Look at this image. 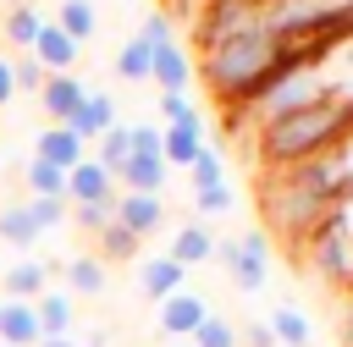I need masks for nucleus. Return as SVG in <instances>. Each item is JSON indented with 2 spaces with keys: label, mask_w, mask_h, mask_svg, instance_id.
<instances>
[{
  "label": "nucleus",
  "mask_w": 353,
  "mask_h": 347,
  "mask_svg": "<svg viewBox=\"0 0 353 347\" xmlns=\"http://www.w3.org/2000/svg\"><path fill=\"white\" fill-rule=\"evenodd\" d=\"M17 94V77H11V61H0V105H11Z\"/></svg>",
  "instance_id": "obj_39"
},
{
  "label": "nucleus",
  "mask_w": 353,
  "mask_h": 347,
  "mask_svg": "<svg viewBox=\"0 0 353 347\" xmlns=\"http://www.w3.org/2000/svg\"><path fill=\"white\" fill-rule=\"evenodd\" d=\"M165 220V209H160V198H149V193H116V226H127L138 242L154 231Z\"/></svg>",
  "instance_id": "obj_13"
},
{
  "label": "nucleus",
  "mask_w": 353,
  "mask_h": 347,
  "mask_svg": "<svg viewBox=\"0 0 353 347\" xmlns=\"http://www.w3.org/2000/svg\"><path fill=\"white\" fill-rule=\"evenodd\" d=\"M176 6H182V0H176Z\"/></svg>",
  "instance_id": "obj_43"
},
{
  "label": "nucleus",
  "mask_w": 353,
  "mask_h": 347,
  "mask_svg": "<svg viewBox=\"0 0 353 347\" xmlns=\"http://www.w3.org/2000/svg\"><path fill=\"white\" fill-rule=\"evenodd\" d=\"M325 94H331L325 66H320V61H303V66L281 72V77L248 105V116H254L259 127H270V121H281V116H292V110H303V105H314V99H325Z\"/></svg>",
  "instance_id": "obj_3"
},
{
  "label": "nucleus",
  "mask_w": 353,
  "mask_h": 347,
  "mask_svg": "<svg viewBox=\"0 0 353 347\" xmlns=\"http://www.w3.org/2000/svg\"><path fill=\"white\" fill-rule=\"evenodd\" d=\"M33 314H39V336H44V341H55V336L72 330V297H66V292H44V297L33 303Z\"/></svg>",
  "instance_id": "obj_22"
},
{
  "label": "nucleus",
  "mask_w": 353,
  "mask_h": 347,
  "mask_svg": "<svg viewBox=\"0 0 353 347\" xmlns=\"http://www.w3.org/2000/svg\"><path fill=\"white\" fill-rule=\"evenodd\" d=\"M116 176H121V193H149V198H154V193L165 187V160H160V154H132Z\"/></svg>",
  "instance_id": "obj_17"
},
{
  "label": "nucleus",
  "mask_w": 353,
  "mask_h": 347,
  "mask_svg": "<svg viewBox=\"0 0 353 347\" xmlns=\"http://www.w3.org/2000/svg\"><path fill=\"white\" fill-rule=\"evenodd\" d=\"M270 336H276L281 347H309V341H314V325H309L298 308H276V314H270Z\"/></svg>",
  "instance_id": "obj_27"
},
{
  "label": "nucleus",
  "mask_w": 353,
  "mask_h": 347,
  "mask_svg": "<svg viewBox=\"0 0 353 347\" xmlns=\"http://www.w3.org/2000/svg\"><path fill=\"white\" fill-rule=\"evenodd\" d=\"M149 77L160 83V94H182V88H188V77H193V61L176 50V39H165V44H149Z\"/></svg>",
  "instance_id": "obj_9"
},
{
  "label": "nucleus",
  "mask_w": 353,
  "mask_h": 347,
  "mask_svg": "<svg viewBox=\"0 0 353 347\" xmlns=\"http://www.w3.org/2000/svg\"><path fill=\"white\" fill-rule=\"evenodd\" d=\"M193 347H237V325L221 314H204V325L193 330Z\"/></svg>",
  "instance_id": "obj_31"
},
{
  "label": "nucleus",
  "mask_w": 353,
  "mask_h": 347,
  "mask_svg": "<svg viewBox=\"0 0 353 347\" xmlns=\"http://www.w3.org/2000/svg\"><path fill=\"white\" fill-rule=\"evenodd\" d=\"M0 237H6L11 248H33L44 231H39V220H33L28 204H11V209H0Z\"/></svg>",
  "instance_id": "obj_23"
},
{
  "label": "nucleus",
  "mask_w": 353,
  "mask_h": 347,
  "mask_svg": "<svg viewBox=\"0 0 353 347\" xmlns=\"http://www.w3.org/2000/svg\"><path fill=\"white\" fill-rule=\"evenodd\" d=\"M342 138H353V99L347 94H325V99H314V105L259 127L254 149H259V160L270 171H287V165H303V160L336 149Z\"/></svg>",
  "instance_id": "obj_2"
},
{
  "label": "nucleus",
  "mask_w": 353,
  "mask_h": 347,
  "mask_svg": "<svg viewBox=\"0 0 353 347\" xmlns=\"http://www.w3.org/2000/svg\"><path fill=\"white\" fill-rule=\"evenodd\" d=\"M39 28H44V17H39L33 6H17V11L6 17V39H11V44H22V50H33Z\"/></svg>",
  "instance_id": "obj_29"
},
{
  "label": "nucleus",
  "mask_w": 353,
  "mask_h": 347,
  "mask_svg": "<svg viewBox=\"0 0 353 347\" xmlns=\"http://www.w3.org/2000/svg\"><path fill=\"white\" fill-rule=\"evenodd\" d=\"M66 198L72 204H110L116 198V176L94 160H83L77 171H66Z\"/></svg>",
  "instance_id": "obj_10"
},
{
  "label": "nucleus",
  "mask_w": 353,
  "mask_h": 347,
  "mask_svg": "<svg viewBox=\"0 0 353 347\" xmlns=\"http://www.w3.org/2000/svg\"><path fill=\"white\" fill-rule=\"evenodd\" d=\"M116 72H121L127 83H143V77H149V44H143L138 33L121 44V55H116Z\"/></svg>",
  "instance_id": "obj_30"
},
{
  "label": "nucleus",
  "mask_w": 353,
  "mask_h": 347,
  "mask_svg": "<svg viewBox=\"0 0 353 347\" xmlns=\"http://www.w3.org/2000/svg\"><path fill=\"white\" fill-rule=\"evenodd\" d=\"M303 61H320V66H325L320 50L281 44V39H270L265 28H248V33H237V39L210 44L204 61H199V72H204V83H210L232 110H248L281 72H292V66H303Z\"/></svg>",
  "instance_id": "obj_1"
},
{
  "label": "nucleus",
  "mask_w": 353,
  "mask_h": 347,
  "mask_svg": "<svg viewBox=\"0 0 353 347\" xmlns=\"http://www.w3.org/2000/svg\"><path fill=\"white\" fill-rule=\"evenodd\" d=\"M303 242H309V264H314L325 281L353 286V231H347V220H342V204H336Z\"/></svg>",
  "instance_id": "obj_4"
},
{
  "label": "nucleus",
  "mask_w": 353,
  "mask_h": 347,
  "mask_svg": "<svg viewBox=\"0 0 353 347\" xmlns=\"http://www.w3.org/2000/svg\"><path fill=\"white\" fill-rule=\"evenodd\" d=\"M66 286L77 297H99L105 292V259H66Z\"/></svg>",
  "instance_id": "obj_26"
},
{
  "label": "nucleus",
  "mask_w": 353,
  "mask_h": 347,
  "mask_svg": "<svg viewBox=\"0 0 353 347\" xmlns=\"http://www.w3.org/2000/svg\"><path fill=\"white\" fill-rule=\"evenodd\" d=\"M28 209H33L39 231H50V226H61V220H66V198H33Z\"/></svg>",
  "instance_id": "obj_35"
},
{
  "label": "nucleus",
  "mask_w": 353,
  "mask_h": 347,
  "mask_svg": "<svg viewBox=\"0 0 353 347\" xmlns=\"http://www.w3.org/2000/svg\"><path fill=\"white\" fill-rule=\"evenodd\" d=\"M0 341L6 347H39V314L33 303H17V297H0Z\"/></svg>",
  "instance_id": "obj_14"
},
{
  "label": "nucleus",
  "mask_w": 353,
  "mask_h": 347,
  "mask_svg": "<svg viewBox=\"0 0 353 347\" xmlns=\"http://www.w3.org/2000/svg\"><path fill=\"white\" fill-rule=\"evenodd\" d=\"M342 347H353V303H347V314H342Z\"/></svg>",
  "instance_id": "obj_40"
},
{
  "label": "nucleus",
  "mask_w": 353,
  "mask_h": 347,
  "mask_svg": "<svg viewBox=\"0 0 353 347\" xmlns=\"http://www.w3.org/2000/svg\"><path fill=\"white\" fill-rule=\"evenodd\" d=\"M199 154H204V143H199L193 127H160V160H165V171H171V165L188 171Z\"/></svg>",
  "instance_id": "obj_19"
},
{
  "label": "nucleus",
  "mask_w": 353,
  "mask_h": 347,
  "mask_svg": "<svg viewBox=\"0 0 353 347\" xmlns=\"http://www.w3.org/2000/svg\"><path fill=\"white\" fill-rule=\"evenodd\" d=\"M39 160L55 165V171H77V165L88 160V143H83L77 132H66V127H44V132H39Z\"/></svg>",
  "instance_id": "obj_12"
},
{
  "label": "nucleus",
  "mask_w": 353,
  "mask_h": 347,
  "mask_svg": "<svg viewBox=\"0 0 353 347\" xmlns=\"http://www.w3.org/2000/svg\"><path fill=\"white\" fill-rule=\"evenodd\" d=\"M259 6L265 0H204V11H199V50L259 28Z\"/></svg>",
  "instance_id": "obj_5"
},
{
  "label": "nucleus",
  "mask_w": 353,
  "mask_h": 347,
  "mask_svg": "<svg viewBox=\"0 0 353 347\" xmlns=\"http://www.w3.org/2000/svg\"><path fill=\"white\" fill-rule=\"evenodd\" d=\"M243 336H248V347H276V336H270V325H265V319H259V325H248Z\"/></svg>",
  "instance_id": "obj_38"
},
{
  "label": "nucleus",
  "mask_w": 353,
  "mask_h": 347,
  "mask_svg": "<svg viewBox=\"0 0 353 347\" xmlns=\"http://www.w3.org/2000/svg\"><path fill=\"white\" fill-rule=\"evenodd\" d=\"M55 28H61V33H66V39H72V44L83 50V44L94 39L99 17H94V6H88V0H66V6H61V22H55Z\"/></svg>",
  "instance_id": "obj_25"
},
{
  "label": "nucleus",
  "mask_w": 353,
  "mask_h": 347,
  "mask_svg": "<svg viewBox=\"0 0 353 347\" xmlns=\"http://www.w3.org/2000/svg\"><path fill=\"white\" fill-rule=\"evenodd\" d=\"M204 314H210V303H204L199 292H188V286H182L176 297H165V303H160V330H165V336H193V330L204 325Z\"/></svg>",
  "instance_id": "obj_11"
},
{
  "label": "nucleus",
  "mask_w": 353,
  "mask_h": 347,
  "mask_svg": "<svg viewBox=\"0 0 353 347\" xmlns=\"http://www.w3.org/2000/svg\"><path fill=\"white\" fill-rule=\"evenodd\" d=\"M110 127H116V99H110V94H99V88H83L77 110L66 116V132H77L83 143H94V138H105Z\"/></svg>",
  "instance_id": "obj_7"
},
{
  "label": "nucleus",
  "mask_w": 353,
  "mask_h": 347,
  "mask_svg": "<svg viewBox=\"0 0 353 347\" xmlns=\"http://www.w3.org/2000/svg\"><path fill=\"white\" fill-rule=\"evenodd\" d=\"M154 110H160V121H165V127H193V132H199V110L188 105V94H160V105H154Z\"/></svg>",
  "instance_id": "obj_32"
},
{
  "label": "nucleus",
  "mask_w": 353,
  "mask_h": 347,
  "mask_svg": "<svg viewBox=\"0 0 353 347\" xmlns=\"http://www.w3.org/2000/svg\"><path fill=\"white\" fill-rule=\"evenodd\" d=\"M210 259H221L243 292H259V286H265V259H270V242H265V231H243L237 242H215V253H210Z\"/></svg>",
  "instance_id": "obj_6"
},
{
  "label": "nucleus",
  "mask_w": 353,
  "mask_h": 347,
  "mask_svg": "<svg viewBox=\"0 0 353 347\" xmlns=\"http://www.w3.org/2000/svg\"><path fill=\"white\" fill-rule=\"evenodd\" d=\"M210 253H215V237H210L204 226H182V231L171 237V248H165V259L182 264V270H188V264H204Z\"/></svg>",
  "instance_id": "obj_20"
},
{
  "label": "nucleus",
  "mask_w": 353,
  "mask_h": 347,
  "mask_svg": "<svg viewBox=\"0 0 353 347\" xmlns=\"http://www.w3.org/2000/svg\"><path fill=\"white\" fill-rule=\"evenodd\" d=\"M77 99H83V83H77L72 72L44 77V88H39V105H44V116H50V127H66V116L77 110Z\"/></svg>",
  "instance_id": "obj_15"
},
{
  "label": "nucleus",
  "mask_w": 353,
  "mask_h": 347,
  "mask_svg": "<svg viewBox=\"0 0 353 347\" xmlns=\"http://www.w3.org/2000/svg\"><path fill=\"white\" fill-rule=\"evenodd\" d=\"M188 171H193V187H199V209L204 215H226L232 209V187H226V171H221V154L204 149Z\"/></svg>",
  "instance_id": "obj_8"
},
{
  "label": "nucleus",
  "mask_w": 353,
  "mask_h": 347,
  "mask_svg": "<svg viewBox=\"0 0 353 347\" xmlns=\"http://www.w3.org/2000/svg\"><path fill=\"white\" fill-rule=\"evenodd\" d=\"M94 143H99V154H94V165H105L110 176H116V171H121V165L132 160V127H121V121H116V127H110L105 138H94Z\"/></svg>",
  "instance_id": "obj_24"
},
{
  "label": "nucleus",
  "mask_w": 353,
  "mask_h": 347,
  "mask_svg": "<svg viewBox=\"0 0 353 347\" xmlns=\"http://www.w3.org/2000/svg\"><path fill=\"white\" fill-rule=\"evenodd\" d=\"M110 220H116V198H110V204H77V226H83V231L99 237Z\"/></svg>",
  "instance_id": "obj_34"
},
{
  "label": "nucleus",
  "mask_w": 353,
  "mask_h": 347,
  "mask_svg": "<svg viewBox=\"0 0 353 347\" xmlns=\"http://www.w3.org/2000/svg\"><path fill=\"white\" fill-rule=\"evenodd\" d=\"M39 347H77V341H66V336H55V341H39Z\"/></svg>",
  "instance_id": "obj_41"
},
{
  "label": "nucleus",
  "mask_w": 353,
  "mask_h": 347,
  "mask_svg": "<svg viewBox=\"0 0 353 347\" xmlns=\"http://www.w3.org/2000/svg\"><path fill=\"white\" fill-rule=\"evenodd\" d=\"M28 187H33V198H66V171H55L33 154L28 160Z\"/></svg>",
  "instance_id": "obj_28"
},
{
  "label": "nucleus",
  "mask_w": 353,
  "mask_h": 347,
  "mask_svg": "<svg viewBox=\"0 0 353 347\" xmlns=\"http://www.w3.org/2000/svg\"><path fill=\"white\" fill-rule=\"evenodd\" d=\"M50 264H39V259H22V264H11L6 270V297H17V303H39L50 286Z\"/></svg>",
  "instance_id": "obj_18"
},
{
  "label": "nucleus",
  "mask_w": 353,
  "mask_h": 347,
  "mask_svg": "<svg viewBox=\"0 0 353 347\" xmlns=\"http://www.w3.org/2000/svg\"><path fill=\"white\" fill-rule=\"evenodd\" d=\"M182 275H188V270H182V264H171V259H149L138 286H143V297L165 303V297H176V292H182Z\"/></svg>",
  "instance_id": "obj_21"
},
{
  "label": "nucleus",
  "mask_w": 353,
  "mask_h": 347,
  "mask_svg": "<svg viewBox=\"0 0 353 347\" xmlns=\"http://www.w3.org/2000/svg\"><path fill=\"white\" fill-rule=\"evenodd\" d=\"M0 347H6V341H0Z\"/></svg>",
  "instance_id": "obj_42"
},
{
  "label": "nucleus",
  "mask_w": 353,
  "mask_h": 347,
  "mask_svg": "<svg viewBox=\"0 0 353 347\" xmlns=\"http://www.w3.org/2000/svg\"><path fill=\"white\" fill-rule=\"evenodd\" d=\"M11 77H17V88H28V94L44 88V66H39V61H11Z\"/></svg>",
  "instance_id": "obj_36"
},
{
  "label": "nucleus",
  "mask_w": 353,
  "mask_h": 347,
  "mask_svg": "<svg viewBox=\"0 0 353 347\" xmlns=\"http://www.w3.org/2000/svg\"><path fill=\"white\" fill-rule=\"evenodd\" d=\"M33 61H39L50 77H55V72H72V66H77V44H72L55 22H44V28H39V39H33Z\"/></svg>",
  "instance_id": "obj_16"
},
{
  "label": "nucleus",
  "mask_w": 353,
  "mask_h": 347,
  "mask_svg": "<svg viewBox=\"0 0 353 347\" xmlns=\"http://www.w3.org/2000/svg\"><path fill=\"white\" fill-rule=\"evenodd\" d=\"M132 154H160V127L154 121H132Z\"/></svg>",
  "instance_id": "obj_37"
},
{
  "label": "nucleus",
  "mask_w": 353,
  "mask_h": 347,
  "mask_svg": "<svg viewBox=\"0 0 353 347\" xmlns=\"http://www.w3.org/2000/svg\"><path fill=\"white\" fill-rule=\"evenodd\" d=\"M99 253H105V259H132V253H138V237H132L127 226L110 220V226L99 231Z\"/></svg>",
  "instance_id": "obj_33"
}]
</instances>
